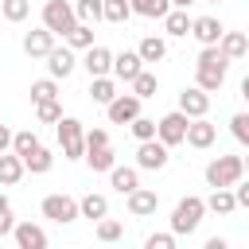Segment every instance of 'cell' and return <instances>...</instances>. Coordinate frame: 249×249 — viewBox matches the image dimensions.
I'll list each match as a JSON object with an SVG mask.
<instances>
[{
	"mask_svg": "<svg viewBox=\"0 0 249 249\" xmlns=\"http://www.w3.org/2000/svg\"><path fill=\"white\" fill-rule=\"evenodd\" d=\"M226 70H230V58L218 51V43L202 47L198 58H195V86L206 89V93H218L222 82H226Z\"/></svg>",
	"mask_w": 249,
	"mask_h": 249,
	"instance_id": "obj_1",
	"label": "cell"
},
{
	"mask_svg": "<svg viewBox=\"0 0 249 249\" xmlns=\"http://www.w3.org/2000/svg\"><path fill=\"white\" fill-rule=\"evenodd\" d=\"M202 214H206V206H202V198H198V195L179 198V202H175V210H171V233H175V237L195 233V230H198V222H202Z\"/></svg>",
	"mask_w": 249,
	"mask_h": 249,
	"instance_id": "obj_2",
	"label": "cell"
},
{
	"mask_svg": "<svg viewBox=\"0 0 249 249\" xmlns=\"http://www.w3.org/2000/svg\"><path fill=\"white\" fill-rule=\"evenodd\" d=\"M245 175V160L241 156H214L206 163V187H233Z\"/></svg>",
	"mask_w": 249,
	"mask_h": 249,
	"instance_id": "obj_3",
	"label": "cell"
},
{
	"mask_svg": "<svg viewBox=\"0 0 249 249\" xmlns=\"http://www.w3.org/2000/svg\"><path fill=\"white\" fill-rule=\"evenodd\" d=\"M54 128H58V144H62V160H82V152H86V140H82V121L78 117H58L54 121Z\"/></svg>",
	"mask_w": 249,
	"mask_h": 249,
	"instance_id": "obj_4",
	"label": "cell"
},
{
	"mask_svg": "<svg viewBox=\"0 0 249 249\" xmlns=\"http://www.w3.org/2000/svg\"><path fill=\"white\" fill-rule=\"evenodd\" d=\"M74 23H78V19H74V4H66V0H47V4H43V27H47V31L66 35Z\"/></svg>",
	"mask_w": 249,
	"mask_h": 249,
	"instance_id": "obj_5",
	"label": "cell"
},
{
	"mask_svg": "<svg viewBox=\"0 0 249 249\" xmlns=\"http://www.w3.org/2000/svg\"><path fill=\"white\" fill-rule=\"evenodd\" d=\"M187 121H191V117H187V113H179V109H175V113H167V117H160V121H156V140H160V144H167V148L183 144V136H187Z\"/></svg>",
	"mask_w": 249,
	"mask_h": 249,
	"instance_id": "obj_6",
	"label": "cell"
},
{
	"mask_svg": "<svg viewBox=\"0 0 249 249\" xmlns=\"http://www.w3.org/2000/svg\"><path fill=\"white\" fill-rule=\"evenodd\" d=\"M136 167H140V171H160V167H167V144H160L156 136H152V140H140V144H136Z\"/></svg>",
	"mask_w": 249,
	"mask_h": 249,
	"instance_id": "obj_7",
	"label": "cell"
},
{
	"mask_svg": "<svg viewBox=\"0 0 249 249\" xmlns=\"http://www.w3.org/2000/svg\"><path fill=\"white\" fill-rule=\"evenodd\" d=\"M43 218H51L58 226L74 222L78 218V198H70V195H47L43 198Z\"/></svg>",
	"mask_w": 249,
	"mask_h": 249,
	"instance_id": "obj_8",
	"label": "cell"
},
{
	"mask_svg": "<svg viewBox=\"0 0 249 249\" xmlns=\"http://www.w3.org/2000/svg\"><path fill=\"white\" fill-rule=\"evenodd\" d=\"M105 113H109L113 124H128V121L140 113V97H136V93H117V97L105 105Z\"/></svg>",
	"mask_w": 249,
	"mask_h": 249,
	"instance_id": "obj_9",
	"label": "cell"
},
{
	"mask_svg": "<svg viewBox=\"0 0 249 249\" xmlns=\"http://www.w3.org/2000/svg\"><path fill=\"white\" fill-rule=\"evenodd\" d=\"M218 140V128L206 121V117H191L187 121V136H183V144H191V148H210Z\"/></svg>",
	"mask_w": 249,
	"mask_h": 249,
	"instance_id": "obj_10",
	"label": "cell"
},
{
	"mask_svg": "<svg viewBox=\"0 0 249 249\" xmlns=\"http://www.w3.org/2000/svg\"><path fill=\"white\" fill-rule=\"evenodd\" d=\"M43 58H47L51 78H70V74H74V66H78V58H74V51H70V47H51Z\"/></svg>",
	"mask_w": 249,
	"mask_h": 249,
	"instance_id": "obj_11",
	"label": "cell"
},
{
	"mask_svg": "<svg viewBox=\"0 0 249 249\" xmlns=\"http://www.w3.org/2000/svg\"><path fill=\"white\" fill-rule=\"evenodd\" d=\"M124 198H128V214H132V218H148V214H156V206H160V195L148 191V187H132Z\"/></svg>",
	"mask_w": 249,
	"mask_h": 249,
	"instance_id": "obj_12",
	"label": "cell"
},
{
	"mask_svg": "<svg viewBox=\"0 0 249 249\" xmlns=\"http://www.w3.org/2000/svg\"><path fill=\"white\" fill-rule=\"evenodd\" d=\"M140 70H144V62H140V54H136V51H121V54H113L109 74H113L117 82H132Z\"/></svg>",
	"mask_w": 249,
	"mask_h": 249,
	"instance_id": "obj_13",
	"label": "cell"
},
{
	"mask_svg": "<svg viewBox=\"0 0 249 249\" xmlns=\"http://www.w3.org/2000/svg\"><path fill=\"white\" fill-rule=\"evenodd\" d=\"M206 109H210V93H206V89L187 86V89L179 93V113H187V117H206Z\"/></svg>",
	"mask_w": 249,
	"mask_h": 249,
	"instance_id": "obj_14",
	"label": "cell"
},
{
	"mask_svg": "<svg viewBox=\"0 0 249 249\" xmlns=\"http://www.w3.org/2000/svg\"><path fill=\"white\" fill-rule=\"evenodd\" d=\"M82 66L89 70V78H97V74H109V66H113V51H109V47H101V43H89V47H86V58H82Z\"/></svg>",
	"mask_w": 249,
	"mask_h": 249,
	"instance_id": "obj_15",
	"label": "cell"
},
{
	"mask_svg": "<svg viewBox=\"0 0 249 249\" xmlns=\"http://www.w3.org/2000/svg\"><path fill=\"white\" fill-rule=\"evenodd\" d=\"M12 237H16L19 249H43V245H47V233H43V226H35V222H16V226H12Z\"/></svg>",
	"mask_w": 249,
	"mask_h": 249,
	"instance_id": "obj_16",
	"label": "cell"
},
{
	"mask_svg": "<svg viewBox=\"0 0 249 249\" xmlns=\"http://www.w3.org/2000/svg\"><path fill=\"white\" fill-rule=\"evenodd\" d=\"M222 19H214V16H198V19H191V35L202 43V47H210V43H218L222 39Z\"/></svg>",
	"mask_w": 249,
	"mask_h": 249,
	"instance_id": "obj_17",
	"label": "cell"
},
{
	"mask_svg": "<svg viewBox=\"0 0 249 249\" xmlns=\"http://www.w3.org/2000/svg\"><path fill=\"white\" fill-rule=\"evenodd\" d=\"M51 47H54V31H47V27H35L23 35V54H31V58H43Z\"/></svg>",
	"mask_w": 249,
	"mask_h": 249,
	"instance_id": "obj_18",
	"label": "cell"
},
{
	"mask_svg": "<svg viewBox=\"0 0 249 249\" xmlns=\"http://www.w3.org/2000/svg\"><path fill=\"white\" fill-rule=\"evenodd\" d=\"M218 51H222L230 62L245 58V54H249V39H245V31H222V39H218Z\"/></svg>",
	"mask_w": 249,
	"mask_h": 249,
	"instance_id": "obj_19",
	"label": "cell"
},
{
	"mask_svg": "<svg viewBox=\"0 0 249 249\" xmlns=\"http://www.w3.org/2000/svg\"><path fill=\"white\" fill-rule=\"evenodd\" d=\"M109 183H113V191L117 195H128L132 187H140V167H109Z\"/></svg>",
	"mask_w": 249,
	"mask_h": 249,
	"instance_id": "obj_20",
	"label": "cell"
},
{
	"mask_svg": "<svg viewBox=\"0 0 249 249\" xmlns=\"http://www.w3.org/2000/svg\"><path fill=\"white\" fill-rule=\"evenodd\" d=\"M202 206H206L210 214H233V210H237L230 187H210V198H202Z\"/></svg>",
	"mask_w": 249,
	"mask_h": 249,
	"instance_id": "obj_21",
	"label": "cell"
},
{
	"mask_svg": "<svg viewBox=\"0 0 249 249\" xmlns=\"http://www.w3.org/2000/svg\"><path fill=\"white\" fill-rule=\"evenodd\" d=\"M23 179V160L16 152H0V187H16Z\"/></svg>",
	"mask_w": 249,
	"mask_h": 249,
	"instance_id": "obj_22",
	"label": "cell"
},
{
	"mask_svg": "<svg viewBox=\"0 0 249 249\" xmlns=\"http://www.w3.org/2000/svg\"><path fill=\"white\" fill-rule=\"evenodd\" d=\"M23 160V171H31V175H47L51 171V163H54V156H51V148H31L27 156H19Z\"/></svg>",
	"mask_w": 249,
	"mask_h": 249,
	"instance_id": "obj_23",
	"label": "cell"
},
{
	"mask_svg": "<svg viewBox=\"0 0 249 249\" xmlns=\"http://www.w3.org/2000/svg\"><path fill=\"white\" fill-rule=\"evenodd\" d=\"M109 214V198L105 195H86V198H78V218H89V222H97V218H105Z\"/></svg>",
	"mask_w": 249,
	"mask_h": 249,
	"instance_id": "obj_24",
	"label": "cell"
},
{
	"mask_svg": "<svg viewBox=\"0 0 249 249\" xmlns=\"http://www.w3.org/2000/svg\"><path fill=\"white\" fill-rule=\"evenodd\" d=\"M89 97H93L97 105H109V101L117 97V78H109V74L89 78Z\"/></svg>",
	"mask_w": 249,
	"mask_h": 249,
	"instance_id": "obj_25",
	"label": "cell"
},
{
	"mask_svg": "<svg viewBox=\"0 0 249 249\" xmlns=\"http://www.w3.org/2000/svg\"><path fill=\"white\" fill-rule=\"evenodd\" d=\"M163 31H167V35H191V16H187V8H167V12H163Z\"/></svg>",
	"mask_w": 249,
	"mask_h": 249,
	"instance_id": "obj_26",
	"label": "cell"
},
{
	"mask_svg": "<svg viewBox=\"0 0 249 249\" xmlns=\"http://www.w3.org/2000/svg\"><path fill=\"white\" fill-rule=\"evenodd\" d=\"M82 160L89 163V171H109V167L117 163V156H113V148H109V144H101V148H86V152H82Z\"/></svg>",
	"mask_w": 249,
	"mask_h": 249,
	"instance_id": "obj_27",
	"label": "cell"
},
{
	"mask_svg": "<svg viewBox=\"0 0 249 249\" xmlns=\"http://www.w3.org/2000/svg\"><path fill=\"white\" fill-rule=\"evenodd\" d=\"M136 54H140V62H160V58L167 54V43H163L160 35H144L140 47H136Z\"/></svg>",
	"mask_w": 249,
	"mask_h": 249,
	"instance_id": "obj_28",
	"label": "cell"
},
{
	"mask_svg": "<svg viewBox=\"0 0 249 249\" xmlns=\"http://www.w3.org/2000/svg\"><path fill=\"white\" fill-rule=\"evenodd\" d=\"M62 39L70 43V51H86V47L93 43V23H74V27H70Z\"/></svg>",
	"mask_w": 249,
	"mask_h": 249,
	"instance_id": "obj_29",
	"label": "cell"
},
{
	"mask_svg": "<svg viewBox=\"0 0 249 249\" xmlns=\"http://www.w3.org/2000/svg\"><path fill=\"white\" fill-rule=\"evenodd\" d=\"M132 16H148V19H163V12L171 8L167 0H128Z\"/></svg>",
	"mask_w": 249,
	"mask_h": 249,
	"instance_id": "obj_30",
	"label": "cell"
},
{
	"mask_svg": "<svg viewBox=\"0 0 249 249\" xmlns=\"http://www.w3.org/2000/svg\"><path fill=\"white\" fill-rule=\"evenodd\" d=\"M128 86H132V93H136L140 101H148V97H156V89H160V82H156V74H148V70H140V74H136V78H132Z\"/></svg>",
	"mask_w": 249,
	"mask_h": 249,
	"instance_id": "obj_31",
	"label": "cell"
},
{
	"mask_svg": "<svg viewBox=\"0 0 249 249\" xmlns=\"http://www.w3.org/2000/svg\"><path fill=\"white\" fill-rule=\"evenodd\" d=\"M128 16H132L128 0H101V19H109V23H124Z\"/></svg>",
	"mask_w": 249,
	"mask_h": 249,
	"instance_id": "obj_32",
	"label": "cell"
},
{
	"mask_svg": "<svg viewBox=\"0 0 249 249\" xmlns=\"http://www.w3.org/2000/svg\"><path fill=\"white\" fill-rule=\"evenodd\" d=\"M74 19L78 23H97L101 19V0H74Z\"/></svg>",
	"mask_w": 249,
	"mask_h": 249,
	"instance_id": "obj_33",
	"label": "cell"
},
{
	"mask_svg": "<svg viewBox=\"0 0 249 249\" xmlns=\"http://www.w3.org/2000/svg\"><path fill=\"white\" fill-rule=\"evenodd\" d=\"M27 12H31V4H27V0H0V16H4L8 23L27 19Z\"/></svg>",
	"mask_w": 249,
	"mask_h": 249,
	"instance_id": "obj_34",
	"label": "cell"
},
{
	"mask_svg": "<svg viewBox=\"0 0 249 249\" xmlns=\"http://www.w3.org/2000/svg\"><path fill=\"white\" fill-rule=\"evenodd\" d=\"M58 97V78H39L31 82V101H51Z\"/></svg>",
	"mask_w": 249,
	"mask_h": 249,
	"instance_id": "obj_35",
	"label": "cell"
},
{
	"mask_svg": "<svg viewBox=\"0 0 249 249\" xmlns=\"http://www.w3.org/2000/svg\"><path fill=\"white\" fill-rule=\"evenodd\" d=\"M121 233H124L121 222H113V218H97V241L113 245V241H121Z\"/></svg>",
	"mask_w": 249,
	"mask_h": 249,
	"instance_id": "obj_36",
	"label": "cell"
},
{
	"mask_svg": "<svg viewBox=\"0 0 249 249\" xmlns=\"http://www.w3.org/2000/svg\"><path fill=\"white\" fill-rule=\"evenodd\" d=\"M35 117H39L43 124H54V121L62 117V105H58V97H51V101H35Z\"/></svg>",
	"mask_w": 249,
	"mask_h": 249,
	"instance_id": "obj_37",
	"label": "cell"
},
{
	"mask_svg": "<svg viewBox=\"0 0 249 249\" xmlns=\"http://www.w3.org/2000/svg\"><path fill=\"white\" fill-rule=\"evenodd\" d=\"M31 148H39V136H35L31 128H23V132H12V152H16V156H27Z\"/></svg>",
	"mask_w": 249,
	"mask_h": 249,
	"instance_id": "obj_38",
	"label": "cell"
},
{
	"mask_svg": "<svg viewBox=\"0 0 249 249\" xmlns=\"http://www.w3.org/2000/svg\"><path fill=\"white\" fill-rule=\"evenodd\" d=\"M128 128H132L136 140H152V136H156V121H152V117H140V113L128 121Z\"/></svg>",
	"mask_w": 249,
	"mask_h": 249,
	"instance_id": "obj_39",
	"label": "cell"
},
{
	"mask_svg": "<svg viewBox=\"0 0 249 249\" xmlns=\"http://www.w3.org/2000/svg\"><path fill=\"white\" fill-rule=\"evenodd\" d=\"M230 132H233V140H237V144H249V113H233Z\"/></svg>",
	"mask_w": 249,
	"mask_h": 249,
	"instance_id": "obj_40",
	"label": "cell"
},
{
	"mask_svg": "<svg viewBox=\"0 0 249 249\" xmlns=\"http://www.w3.org/2000/svg\"><path fill=\"white\" fill-rule=\"evenodd\" d=\"M82 140H86V148H101V144H109V132L105 128H86Z\"/></svg>",
	"mask_w": 249,
	"mask_h": 249,
	"instance_id": "obj_41",
	"label": "cell"
},
{
	"mask_svg": "<svg viewBox=\"0 0 249 249\" xmlns=\"http://www.w3.org/2000/svg\"><path fill=\"white\" fill-rule=\"evenodd\" d=\"M144 245L148 249H175V233H152Z\"/></svg>",
	"mask_w": 249,
	"mask_h": 249,
	"instance_id": "obj_42",
	"label": "cell"
},
{
	"mask_svg": "<svg viewBox=\"0 0 249 249\" xmlns=\"http://www.w3.org/2000/svg\"><path fill=\"white\" fill-rule=\"evenodd\" d=\"M12 226H16V218H12V206H8V210H0V237H8Z\"/></svg>",
	"mask_w": 249,
	"mask_h": 249,
	"instance_id": "obj_43",
	"label": "cell"
},
{
	"mask_svg": "<svg viewBox=\"0 0 249 249\" xmlns=\"http://www.w3.org/2000/svg\"><path fill=\"white\" fill-rule=\"evenodd\" d=\"M8 148H12V128L0 124V152H8Z\"/></svg>",
	"mask_w": 249,
	"mask_h": 249,
	"instance_id": "obj_44",
	"label": "cell"
},
{
	"mask_svg": "<svg viewBox=\"0 0 249 249\" xmlns=\"http://www.w3.org/2000/svg\"><path fill=\"white\" fill-rule=\"evenodd\" d=\"M167 4H171V8H191L195 0H167Z\"/></svg>",
	"mask_w": 249,
	"mask_h": 249,
	"instance_id": "obj_45",
	"label": "cell"
},
{
	"mask_svg": "<svg viewBox=\"0 0 249 249\" xmlns=\"http://www.w3.org/2000/svg\"><path fill=\"white\" fill-rule=\"evenodd\" d=\"M0 210H8V195L4 191H0Z\"/></svg>",
	"mask_w": 249,
	"mask_h": 249,
	"instance_id": "obj_46",
	"label": "cell"
},
{
	"mask_svg": "<svg viewBox=\"0 0 249 249\" xmlns=\"http://www.w3.org/2000/svg\"><path fill=\"white\" fill-rule=\"evenodd\" d=\"M206 4H222V0H206Z\"/></svg>",
	"mask_w": 249,
	"mask_h": 249,
	"instance_id": "obj_47",
	"label": "cell"
}]
</instances>
